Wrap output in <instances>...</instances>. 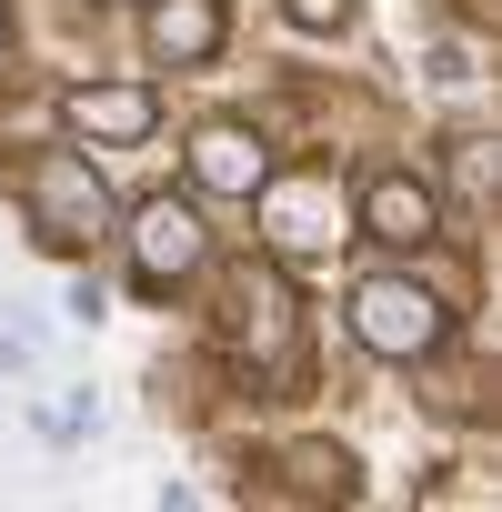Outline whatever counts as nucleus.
<instances>
[{
	"mask_svg": "<svg viewBox=\"0 0 502 512\" xmlns=\"http://www.w3.org/2000/svg\"><path fill=\"white\" fill-rule=\"evenodd\" d=\"M262 241L282 251V262H322L332 241H352V231H342V191H332V171H292V181L262 171Z\"/></svg>",
	"mask_w": 502,
	"mask_h": 512,
	"instance_id": "3",
	"label": "nucleus"
},
{
	"mask_svg": "<svg viewBox=\"0 0 502 512\" xmlns=\"http://www.w3.org/2000/svg\"><path fill=\"white\" fill-rule=\"evenodd\" d=\"M21 191H31V231H41L51 251H101V241L121 231V211H111V181H101L81 151H41Z\"/></svg>",
	"mask_w": 502,
	"mask_h": 512,
	"instance_id": "2",
	"label": "nucleus"
},
{
	"mask_svg": "<svg viewBox=\"0 0 502 512\" xmlns=\"http://www.w3.org/2000/svg\"><path fill=\"white\" fill-rule=\"evenodd\" d=\"M262 171H272V151H262V131H241V121H211V131L191 141V181L221 191V201H251Z\"/></svg>",
	"mask_w": 502,
	"mask_h": 512,
	"instance_id": "8",
	"label": "nucleus"
},
{
	"mask_svg": "<svg viewBox=\"0 0 502 512\" xmlns=\"http://www.w3.org/2000/svg\"><path fill=\"white\" fill-rule=\"evenodd\" d=\"M141 41H151L161 71H201V61L221 51V0H151Z\"/></svg>",
	"mask_w": 502,
	"mask_h": 512,
	"instance_id": "9",
	"label": "nucleus"
},
{
	"mask_svg": "<svg viewBox=\"0 0 502 512\" xmlns=\"http://www.w3.org/2000/svg\"><path fill=\"white\" fill-rule=\"evenodd\" d=\"M221 322H231V352L251 362V372H292V352H302V322H292V292H282V272L272 262H251L241 282H231V302H221Z\"/></svg>",
	"mask_w": 502,
	"mask_h": 512,
	"instance_id": "4",
	"label": "nucleus"
},
{
	"mask_svg": "<svg viewBox=\"0 0 502 512\" xmlns=\"http://www.w3.org/2000/svg\"><path fill=\"white\" fill-rule=\"evenodd\" d=\"M201 262H211V231H201V211H191V201H171V191H161V201H141V211H131V272H141L151 292L191 282Z\"/></svg>",
	"mask_w": 502,
	"mask_h": 512,
	"instance_id": "5",
	"label": "nucleus"
},
{
	"mask_svg": "<svg viewBox=\"0 0 502 512\" xmlns=\"http://www.w3.org/2000/svg\"><path fill=\"white\" fill-rule=\"evenodd\" d=\"M292 472H302L312 492H352V452H322V442H302V452H292Z\"/></svg>",
	"mask_w": 502,
	"mask_h": 512,
	"instance_id": "10",
	"label": "nucleus"
},
{
	"mask_svg": "<svg viewBox=\"0 0 502 512\" xmlns=\"http://www.w3.org/2000/svg\"><path fill=\"white\" fill-rule=\"evenodd\" d=\"M452 191H462V201L492 191V141H452Z\"/></svg>",
	"mask_w": 502,
	"mask_h": 512,
	"instance_id": "11",
	"label": "nucleus"
},
{
	"mask_svg": "<svg viewBox=\"0 0 502 512\" xmlns=\"http://www.w3.org/2000/svg\"><path fill=\"white\" fill-rule=\"evenodd\" d=\"M432 81H442V91H462V81H472V51H452V41H442V51H432Z\"/></svg>",
	"mask_w": 502,
	"mask_h": 512,
	"instance_id": "13",
	"label": "nucleus"
},
{
	"mask_svg": "<svg viewBox=\"0 0 502 512\" xmlns=\"http://www.w3.org/2000/svg\"><path fill=\"white\" fill-rule=\"evenodd\" d=\"M442 332H452V312H442L432 282H412V272H372V282H352V342H362L372 362H432Z\"/></svg>",
	"mask_w": 502,
	"mask_h": 512,
	"instance_id": "1",
	"label": "nucleus"
},
{
	"mask_svg": "<svg viewBox=\"0 0 502 512\" xmlns=\"http://www.w3.org/2000/svg\"><path fill=\"white\" fill-rule=\"evenodd\" d=\"M0 41H11V11H0Z\"/></svg>",
	"mask_w": 502,
	"mask_h": 512,
	"instance_id": "14",
	"label": "nucleus"
},
{
	"mask_svg": "<svg viewBox=\"0 0 502 512\" xmlns=\"http://www.w3.org/2000/svg\"><path fill=\"white\" fill-rule=\"evenodd\" d=\"M352 11H362V0H282L292 31H352Z\"/></svg>",
	"mask_w": 502,
	"mask_h": 512,
	"instance_id": "12",
	"label": "nucleus"
},
{
	"mask_svg": "<svg viewBox=\"0 0 502 512\" xmlns=\"http://www.w3.org/2000/svg\"><path fill=\"white\" fill-rule=\"evenodd\" d=\"M61 121H71L81 141H101V151H131V141H151L161 101H151V81H81V91L61 101Z\"/></svg>",
	"mask_w": 502,
	"mask_h": 512,
	"instance_id": "6",
	"label": "nucleus"
},
{
	"mask_svg": "<svg viewBox=\"0 0 502 512\" xmlns=\"http://www.w3.org/2000/svg\"><path fill=\"white\" fill-rule=\"evenodd\" d=\"M362 231L372 241H432L442 231V191L432 181H412V171H372V191H362Z\"/></svg>",
	"mask_w": 502,
	"mask_h": 512,
	"instance_id": "7",
	"label": "nucleus"
}]
</instances>
